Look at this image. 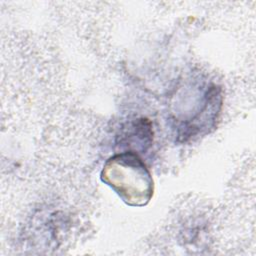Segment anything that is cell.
<instances>
[{"label":"cell","instance_id":"obj_1","mask_svg":"<svg viewBox=\"0 0 256 256\" xmlns=\"http://www.w3.org/2000/svg\"><path fill=\"white\" fill-rule=\"evenodd\" d=\"M101 179L132 206L146 205L153 195V180L137 153L125 151L107 160Z\"/></svg>","mask_w":256,"mask_h":256},{"label":"cell","instance_id":"obj_2","mask_svg":"<svg viewBox=\"0 0 256 256\" xmlns=\"http://www.w3.org/2000/svg\"><path fill=\"white\" fill-rule=\"evenodd\" d=\"M153 132L151 124L147 119H137L128 123L120 132L119 143L128 147V151L137 153V151L147 150L152 142Z\"/></svg>","mask_w":256,"mask_h":256}]
</instances>
